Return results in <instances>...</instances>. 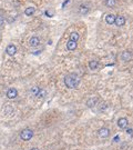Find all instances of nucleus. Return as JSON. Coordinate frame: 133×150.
Listing matches in <instances>:
<instances>
[{
  "mask_svg": "<svg viewBox=\"0 0 133 150\" xmlns=\"http://www.w3.org/2000/svg\"><path fill=\"white\" fill-rule=\"evenodd\" d=\"M64 84L65 87L69 88V89H76L80 84V77L77 74H74V72L67 75L64 77Z\"/></svg>",
  "mask_w": 133,
  "mask_h": 150,
  "instance_id": "obj_1",
  "label": "nucleus"
},
{
  "mask_svg": "<svg viewBox=\"0 0 133 150\" xmlns=\"http://www.w3.org/2000/svg\"><path fill=\"white\" fill-rule=\"evenodd\" d=\"M19 137H20L21 140H23V141H29V140H31V138L33 137V130L30 129V128H24V129H22L20 131Z\"/></svg>",
  "mask_w": 133,
  "mask_h": 150,
  "instance_id": "obj_2",
  "label": "nucleus"
},
{
  "mask_svg": "<svg viewBox=\"0 0 133 150\" xmlns=\"http://www.w3.org/2000/svg\"><path fill=\"white\" fill-rule=\"evenodd\" d=\"M98 136L100 138H108L110 136V129L107 127H102L98 130Z\"/></svg>",
  "mask_w": 133,
  "mask_h": 150,
  "instance_id": "obj_3",
  "label": "nucleus"
},
{
  "mask_svg": "<svg viewBox=\"0 0 133 150\" xmlns=\"http://www.w3.org/2000/svg\"><path fill=\"white\" fill-rule=\"evenodd\" d=\"M7 98L8 99H16L17 96H18V90L16 89V88H9L8 90H7Z\"/></svg>",
  "mask_w": 133,
  "mask_h": 150,
  "instance_id": "obj_4",
  "label": "nucleus"
},
{
  "mask_svg": "<svg viewBox=\"0 0 133 150\" xmlns=\"http://www.w3.org/2000/svg\"><path fill=\"white\" fill-rule=\"evenodd\" d=\"M128 126H129V120L126 118H124V117H122V118L117 120V127L120 129H126Z\"/></svg>",
  "mask_w": 133,
  "mask_h": 150,
  "instance_id": "obj_5",
  "label": "nucleus"
},
{
  "mask_svg": "<svg viewBox=\"0 0 133 150\" xmlns=\"http://www.w3.org/2000/svg\"><path fill=\"white\" fill-rule=\"evenodd\" d=\"M6 52H7L8 56H15L17 53V47L13 43H10L6 48Z\"/></svg>",
  "mask_w": 133,
  "mask_h": 150,
  "instance_id": "obj_6",
  "label": "nucleus"
},
{
  "mask_svg": "<svg viewBox=\"0 0 133 150\" xmlns=\"http://www.w3.org/2000/svg\"><path fill=\"white\" fill-rule=\"evenodd\" d=\"M98 103V98L97 97H91V98H89L88 100H86V107L88 108H93V107H95Z\"/></svg>",
  "mask_w": 133,
  "mask_h": 150,
  "instance_id": "obj_7",
  "label": "nucleus"
},
{
  "mask_svg": "<svg viewBox=\"0 0 133 150\" xmlns=\"http://www.w3.org/2000/svg\"><path fill=\"white\" fill-rule=\"evenodd\" d=\"M125 22H126V19L123 16H117V18H115V25L117 27H123L125 25Z\"/></svg>",
  "mask_w": 133,
  "mask_h": 150,
  "instance_id": "obj_8",
  "label": "nucleus"
},
{
  "mask_svg": "<svg viewBox=\"0 0 133 150\" xmlns=\"http://www.w3.org/2000/svg\"><path fill=\"white\" fill-rule=\"evenodd\" d=\"M29 45H30V47H38V46L40 45V39L38 37H31L30 38V40H29Z\"/></svg>",
  "mask_w": 133,
  "mask_h": 150,
  "instance_id": "obj_9",
  "label": "nucleus"
},
{
  "mask_svg": "<svg viewBox=\"0 0 133 150\" xmlns=\"http://www.w3.org/2000/svg\"><path fill=\"white\" fill-rule=\"evenodd\" d=\"M131 58H132V55H131L130 51H128V50H125V51H123L122 53H121V59H122L123 61H130Z\"/></svg>",
  "mask_w": 133,
  "mask_h": 150,
  "instance_id": "obj_10",
  "label": "nucleus"
},
{
  "mask_svg": "<svg viewBox=\"0 0 133 150\" xmlns=\"http://www.w3.org/2000/svg\"><path fill=\"white\" fill-rule=\"evenodd\" d=\"M115 18H117V17H115L113 13H109V15L105 16V22H107L108 25H113V24H115Z\"/></svg>",
  "mask_w": 133,
  "mask_h": 150,
  "instance_id": "obj_11",
  "label": "nucleus"
},
{
  "mask_svg": "<svg viewBox=\"0 0 133 150\" xmlns=\"http://www.w3.org/2000/svg\"><path fill=\"white\" fill-rule=\"evenodd\" d=\"M77 46H78L77 41H72V40H69V41L67 42V49L70 50V51H73V50H76V49H77Z\"/></svg>",
  "mask_w": 133,
  "mask_h": 150,
  "instance_id": "obj_12",
  "label": "nucleus"
},
{
  "mask_svg": "<svg viewBox=\"0 0 133 150\" xmlns=\"http://www.w3.org/2000/svg\"><path fill=\"white\" fill-rule=\"evenodd\" d=\"M98 67H99V61L98 60H91L89 62V68L91 70H97Z\"/></svg>",
  "mask_w": 133,
  "mask_h": 150,
  "instance_id": "obj_13",
  "label": "nucleus"
},
{
  "mask_svg": "<svg viewBox=\"0 0 133 150\" xmlns=\"http://www.w3.org/2000/svg\"><path fill=\"white\" fill-rule=\"evenodd\" d=\"M89 7H86V6H84V5H82V6H80V8H79V13L80 15H82V16H84V15H86V13L89 12Z\"/></svg>",
  "mask_w": 133,
  "mask_h": 150,
  "instance_id": "obj_14",
  "label": "nucleus"
},
{
  "mask_svg": "<svg viewBox=\"0 0 133 150\" xmlns=\"http://www.w3.org/2000/svg\"><path fill=\"white\" fill-rule=\"evenodd\" d=\"M40 89H41V88H39V87H37V86H34V87L30 88V90H29V93H30L31 96H33V97H36L37 93L39 92Z\"/></svg>",
  "mask_w": 133,
  "mask_h": 150,
  "instance_id": "obj_15",
  "label": "nucleus"
},
{
  "mask_svg": "<svg viewBox=\"0 0 133 150\" xmlns=\"http://www.w3.org/2000/svg\"><path fill=\"white\" fill-rule=\"evenodd\" d=\"M47 96V91L44 89H40L39 90V92L37 93V96H36V98H38V99H43L44 97Z\"/></svg>",
  "mask_w": 133,
  "mask_h": 150,
  "instance_id": "obj_16",
  "label": "nucleus"
},
{
  "mask_svg": "<svg viewBox=\"0 0 133 150\" xmlns=\"http://www.w3.org/2000/svg\"><path fill=\"white\" fill-rule=\"evenodd\" d=\"M79 38H80V36H79L78 32L73 31V32H71V33H70V40H72V41H77V42H78Z\"/></svg>",
  "mask_w": 133,
  "mask_h": 150,
  "instance_id": "obj_17",
  "label": "nucleus"
},
{
  "mask_svg": "<svg viewBox=\"0 0 133 150\" xmlns=\"http://www.w3.org/2000/svg\"><path fill=\"white\" fill-rule=\"evenodd\" d=\"M34 11H36V9H34L33 7H28V8L24 10V13H26V16L30 17V16H32V15L34 13Z\"/></svg>",
  "mask_w": 133,
  "mask_h": 150,
  "instance_id": "obj_18",
  "label": "nucleus"
},
{
  "mask_svg": "<svg viewBox=\"0 0 133 150\" xmlns=\"http://www.w3.org/2000/svg\"><path fill=\"white\" fill-rule=\"evenodd\" d=\"M115 5H117V0H107L105 1V6L108 8H113Z\"/></svg>",
  "mask_w": 133,
  "mask_h": 150,
  "instance_id": "obj_19",
  "label": "nucleus"
},
{
  "mask_svg": "<svg viewBox=\"0 0 133 150\" xmlns=\"http://www.w3.org/2000/svg\"><path fill=\"white\" fill-rule=\"evenodd\" d=\"M5 113L6 115H12L13 113V108L11 106H6L5 107Z\"/></svg>",
  "mask_w": 133,
  "mask_h": 150,
  "instance_id": "obj_20",
  "label": "nucleus"
},
{
  "mask_svg": "<svg viewBox=\"0 0 133 150\" xmlns=\"http://www.w3.org/2000/svg\"><path fill=\"white\" fill-rule=\"evenodd\" d=\"M108 108V105L105 102H102V103H100V106H99V111H104L105 109Z\"/></svg>",
  "mask_w": 133,
  "mask_h": 150,
  "instance_id": "obj_21",
  "label": "nucleus"
},
{
  "mask_svg": "<svg viewBox=\"0 0 133 150\" xmlns=\"http://www.w3.org/2000/svg\"><path fill=\"white\" fill-rule=\"evenodd\" d=\"M53 15H55V11H53L52 9L46 11V16H48V17H53Z\"/></svg>",
  "mask_w": 133,
  "mask_h": 150,
  "instance_id": "obj_22",
  "label": "nucleus"
},
{
  "mask_svg": "<svg viewBox=\"0 0 133 150\" xmlns=\"http://www.w3.org/2000/svg\"><path fill=\"white\" fill-rule=\"evenodd\" d=\"M3 24H5V18H3L2 16H0V27L2 26Z\"/></svg>",
  "mask_w": 133,
  "mask_h": 150,
  "instance_id": "obj_23",
  "label": "nucleus"
},
{
  "mask_svg": "<svg viewBox=\"0 0 133 150\" xmlns=\"http://www.w3.org/2000/svg\"><path fill=\"white\" fill-rule=\"evenodd\" d=\"M126 132H128V133H131V134H132V133H133V130H132V129H128V130H126Z\"/></svg>",
  "mask_w": 133,
  "mask_h": 150,
  "instance_id": "obj_24",
  "label": "nucleus"
},
{
  "mask_svg": "<svg viewBox=\"0 0 133 150\" xmlns=\"http://www.w3.org/2000/svg\"><path fill=\"white\" fill-rule=\"evenodd\" d=\"M29 150H40L39 148H37V147H33V148H30Z\"/></svg>",
  "mask_w": 133,
  "mask_h": 150,
  "instance_id": "obj_25",
  "label": "nucleus"
},
{
  "mask_svg": "<svg viewBox=\"0 0 133 150\" xmlns=\"http://www.w3.org/2000/svg\"><path fill=\"white\" fill-rule=\"evenodd\" d=\"M114 141H115V142H117V141H119V136H117V137L114 138Z\"/></svg>",
  "mask_w": 133,
  "mask_h": 150,
  "instance_id": "obj_26",
  "label": "nucleus"
},
{
  "mask_svg": "<svg viewBox=\"0 0 133 150\" xmlns=\"http://www.w3.org/2000/svg\"><path fill=\"white\" fill-rule=\"evenodd\" d=\"M104 1H107V0H104Z\"/></svg>",
  "mask_w": 133,
  "mask_h": 150,
  "instance_id": "obj_27",
  "label": "nucleus"
}]
</instances>
